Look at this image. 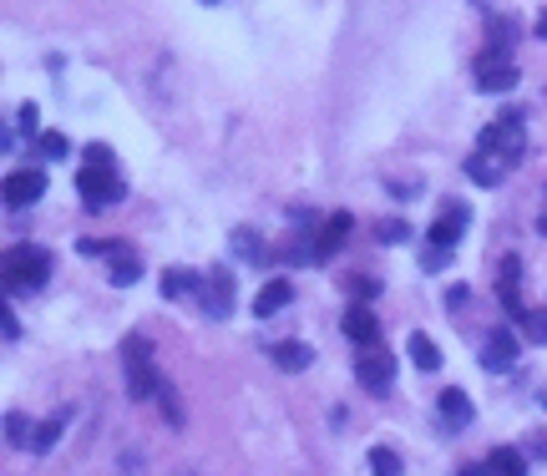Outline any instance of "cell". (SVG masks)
Here are the masks:
<instances>
[{
  "label": "cell",
  "mask_w": 547,
  "mask_h": 476,
  "mask_svg": "<svg viewBox=\"0 0 547 476\" xmlns=\"http://www.w3.org/2000/svg\"><path fill=\"white\" fill-rule=\"evenodd\" d=\"M487 471H492V476H527V456H522L517 446H497V451L487 456Z\"/></svg>",
  "instance_id": "obj_18"
},
{
  "label": "cell",
  "mask_w": 547,
  "mask_h": 476,
  "mask_svg": "<svg viewBox=\"0 0 547 476\" xmlns=\"http://www.w3.org/2000/svg\"><path fill=\"white\" fill-rule=\"evenodd\" d=\"M502 173H507V163H487V152L466 157V178H472L477 188H497V183H502Z\"/></svg>",
  "instance_id": "obj_19"
},
{
  "label": "cell",
  "mask_w": 547,
  "mask_h": 476,
  "mask_svg": "<svg viewBox=\"0 0 547 476\" xmlns=\"http://www.w3.org/2000/svg\"><path fill=\"white\" fill-rule=\"evenodd\" d=\"M203 284V274H193V269H163V299H183V294H193Z\"/></svg>",
  "instance_id": "obj_20"
},
{
  "label": "cell",
  "mask_w": 547,
  "mask_h": 476,
  "mask_svg": "<svg viewBox=\"0 0 547 476\" xmlns=\"http://www.w3.org/2000/svg\"><path fill=\"white\" fill-rule=\"evenodd\" d=\"M158 401H163V416H168L173 426H183V411H178V395H173V385H163V395H158Z\"/></svg>",
  "instance_id": "obj_32"
},
{
  "label": "cell",
  "mask_w": 547,
  "mask_h": 476,
  "mask_svg": "<svg viewBox=\"0 0 547 476\" xmlns=\"http://www.w3.org/2000/svg\"><path fill=\"white\" fill-rule=\"evenodd\" d=\"M355 380H360L365 390H390V380H396V360L370 345V350L355 360Z\"/></svg>",
  "instance_id": "obj_8"
},
{
  "label": "cell",
  "mask_w": 547,
  "mask_h": 476,
  "mask_svg": "<svg viewBox=\"0 0 547 476\" xmlns=\"http://www.w3.org/2000/svg\"><path fill=\"white\" fill-rule=\"evenodd\" d=\"M406 238H411L406 223H396V218H385V223H380V244H406Z\"/></svg>",
  "instance_id": "obj_29"
},
{
  "label": "cell",
  "mask_w": 547,
  "mask_h": 476,
  "mask_svg": "<svg viewBox=\"0 0 547 476\" xmlns=\"http://www.w3.org/2000/svg\"><path fill=\"white\" fill-rule=\"evenodd\" d=\"M466 218H472V208H466V203H451V208H446V213L431 223V233H426V249H446V254H456V238H461Z\"/></svg>",
  "instance_id": "obj_7"
},
{
  "label": "cell",
  "mask_w": 547,
  "mask_h": 476,
  "mask_svg": "<svg viewBox=\"0 0 547 476\" xmlns=\"http://www.w3.org/2000/svg\"><path fill=\"white\" fill-rule=\"evenodd\" d=\"M517 279H522V259H517V254H507V259H502V279H497V294H502V304H507L512 314H522V299H517Z\"/></svg>",
  "instance_id": "obj_17"
},
{
  "label": "cell",
  "mask_w": 547,
  "mask_h": 476,
  "mask_svg": "<svg viewBox=\"0 0 547 476\" xmlns=\"http://www.w3.org/2000/svg\"><path fill=\"white\" fill-rule=\"evenodd\" d=\"M36 117H41V112H36V102H26V107H21V117H16V122H21V132H36Z\"/></svg>",
  "instance_id": "obj_34"
},
{
  "label": "cell",
  "mask_w": 547,
  "mask_h": 476,
  "mask_svg": "<svg viewBox=\"0 0 547 476\" xmlns=\"http://www.w3.org/2000/svg\"><path fill=\"white\" fill-rule=\"evenodd\" d=\"M46 274H51V254H46V249L16 244V249L6 254V289H11V294H36V289L46 284Z\"/></svg>",
  "instance_id": "obj_3"
},
{
  "label": "cell",
  "mask_w": 547,
  "mask_h": 476,
  "mask_svg": "<svg viewBox=\"0 0 547 476\" xmlns=\"http://www.w3.org/2000/svg\"><path fill=\"white\" fill-rule=\"evenodd\" d=\"M36 152H41V157H66L71 142H66L61 132H36Z\"/></svg>",
  "instance_id": "obj_27"
},
{
  "label": "cell",
  "mask_w": 547,
  "mask_h": 476,
  "mask_svg": "<svg viewBox=\"0 0 547 476\" xmlns=\"http://www.w3.org/2000/svg\"><path fill=\"white\" fill-rule=\"evenodd\" d=\"M522 117H527V112L507 107L497 122L482 127V152H487V157H502L507 168L522 163V152H527V122H522Z\"/></svg>",
  "instance_id": "obj_2"
},
{
  "label": "cell",
  "mask_w": 547,
  "mask_h": 476,
  "mask_svg": "<svg viewBox=\"0 0 547 476\" xmlns=\"http://www.w3.org/2000/svg\"><path fill=\"white\" fill-rule=\"evenodd\" d=\"M31 436H36V426H31L21 411H11V416H6V441H11V446H31Z\"/></svg>",
  "instance_id": "obj_25"
},
{
  "label": "cell",
  "mask_w": 547,
  "mask_h": 476,
  "mask_svg": "<svg viewBox=\"0 0 547 476\" xmlns=\"http://www.w3.org/2000/svg\"><path fill=\"white\" fill-rule=\"evenodd\" d=\"M537 41H547V11L537 16Z\"/></svg>",
  "instance_id": "obj_36"
},
{
  "label": "cell",
  "mask_w": 547,
  "mask_h": 476,
  "mask_svg": "<svg viewBox=\"0 0 547 476\" xmlns=\"http://www.w3.org/2000/svg\"><path fill=\"white\" fill-rule=\"evenodd\" d=\"M456 476H492V471H487V461H482V466H461Z\"/></svg>",
  "instance_id": "obj_35"
},
{
  "label": "cell",
  "mask_w": 547,
  "mask_h": 476,
  "mask_svg": "<svg viewBox=\"0 0 547 476\" xmlns=\"http://www.w3.org/2000/svg\"><path fill=\"white\" fill-rule=\"evenodd\" d=\"M269 355H274V365H279V370H289V375H299V370L315 365V350H309L304 340H284V345H274Z\"/></svg>",
  "instance_id": "obj_14"
},
{
  "label": "cell",
  "mask_w": 547,
  "mask_h": 476,
  "mask_svg": "<svg viewBox=\"0 0 547 476\" xmlns=\"http://www.w3.org/2000/svg\"><path fill=\"white\" fill-rule=\"evenodd\" d=\"M233 254H239V259H264L259 233L254 228H233Z\"/></svg>",
  "instance_id": "obj_24"
},
{
  "label": "cell",
  "mask_w": 547,
  "mask_h": 476,
  "mask_svg": "<svg viewBox=\"0 0 547 476\" xmlns=\"http://www.w3.org/2000/svg\"><path fill=\"white\" fill-rule=\"evenodd\" d=\"M76 254H82V259H97V254H102V259H107L112 244H102V238H76Z\"/></svg>",
  "instance_id": "obj_30"
},
{
  "label": "cell",
  "mask_w": 547,
  "mask_h": 476,
  "mask_svg": "<svg viewBox=\"0 0 547 476\" xmlns=\"http://www.w3.org/2000/svg\"><path fill=\"white\" fill-rule=\"evenodd\" d=\"M517 365V335L512 330H492V340L482 345V370L487 375H507Z\"/></svg>",
  "instance_id": "obj_11"
},
{
  "label": "cell",
  "mask_w": 547,
  "mask_h": 476,
  "mask_svg": "<svg viewBox=\"0 0 547 476\" xmlns=\"http://www.w3.org/2000/svg\"><path fill=\"white\" fill-rule=\"evenodd\" d=\"M122 370H127V395H132V401H152V395H163V375H158V365H152V345L142 335H127Z\"/></svg>",
  "instance_id": "obj_1"
},
{
  "label": "cell",
  "mask_w": 547,
  "mask_h": 476,
  "mask_svg": "<svg viewBox=\"0 0 547 476\" xmlns=\"http://www.w3.org/2000/svg\"><path fill=\"white\" fill-rule=\"evenodd\" d=\"M350 228H355V218H350V213H335L330 223H320V233H315V264H320V259H335V254L345 249Z\"/></svg>",
  "instance_id": "obj_13"
},
{
  "label": "cell",
  "mask_w": 547,
  "mask_h": 476,
  "mask_svg": "<svg viewBox=\"0 0 547 476\" xmlns=\"http://www.w3.org/2000/svg\"><path fill=\"white\" fill-rule=\"evenodd\" d=\"M406 350H411V360H416L421 370H441V350H436V340H431V335L411 330V335H406Z\"/></svg>",
  "instance_id": "obj_21"
},
{
  "label": "cell",
  "mask_w": 547,
  "mask_h": 476,
  "mask_svg": "<svg viewBox=\"0 0 547 476\" xmlns=\"http://www.w3.org/2000/svg\"><path fill=\"white\" fill-rule=\"evenodd\" d=\"M0 193H6L11 208H31L36 198H46V173L41 168H21V173L6 178V188H0Z\"/></svg>",
  "instance_id": "obj_9"
},
{
  "label": "cell",
  "mask_w": 547,
  "mask_h": 476,
  "mask_svg": "<svg viewBox=\"0 0 547 476\" xmlns=\"http://www.w3.org/2000/svg\"><path fill=\"white\" fill-rule=\"evenodd\" d=\"M233 294H239V289H233V274L223 264L208 269L203 284H198V304H203L208 320H228V314H233Z\"/></svg>",
  "instance_id": "obj_5"
},
{
  "label": "cell",
  "mask_w": 547,
  "mask_h": 476,
  "mask_svg": "<svg viewBox=\"0 0 547 476\" xmlns=\"http://www.w3.org/2000/svg\"><path fill=\"white\" fill-rule=\"evenodd\" d=\"M87 168H112V147L107 142H92L87 147Z\"/></svg>",
  "instance_id": "obj_31"
},
{
  "label": "cell",
  "mask_w": 547,
  "mask_h": 476,
  "mask_svg": "<svg viewBox=\"0 0 547 476\" xmlns=\"http://www.w3.org/2000/svg\"><path fill=\"white\" fill-rule=\"evenodd\" d=\"M446 264H451V254H446V249H426V254H421V269H431V274H436V269H446Z\"/></svg>",
  "instance_id": "obj_33"
},
{
  "label": "cell",
  "mask_w": 547,
  "mask_h": 476,
  "mask_svg": "<svg viewBox=\"0 0 547 476\" xmlns=\"http://www.w3.org/2000/svg\"><path fill=\"white\" fill-rule=\"evenodd\" d=\"M512 87H517V66L507 56H492V51L477 56V92L492 97V92H512Z\"/></svg>",
  "instance_id": "obj_6"
},
{
  "label": "cell",
  "mask_w": 547,
  "mask_h": 476,
  "mask_svg": "<svg viewBox=\"0 0 547 476\" xmlns=\"http://www.w3.org/2000/svg\"><path fill=\"white\" fill-rule=\"evenodd\" d=\"M436 416H441L451 431H466V426L477 421V411H472V395H466V390H456V385H451V390H441V395H436Z\"/></svg>",
  "instance_id": "obj_12"
},
{
  "label": "cell",
  "mask_w": 547,
  "mask_h": 476,
  "mask_svg": "<svg viewBox=\"0 0 547 476\" xmlns=\"http://www.w3.org/2000/svg\"><path fill=\"white\" fill-rule=\"evenodd\" d=\"M289 299H294V284H289V279H269V284L259 289V299H254V314H259V320H269V314H279Z\"/></svg>",
  "instance_id": "obj_15"
},
{
  "label": "cell",
  "mask_w": 547,
  "mask_h": 476,
  "mask_svg": "<svg viewBox=\"0 0 547 476\" xmlns=\"http://www.w3.org/2000/svg\"><path fill=\"white\" fill-rule=\"evenodd\" d=\"M76 193H82L87 208H107L127 193V183L117 178V168H82L76 173Z\"/></svg>",
  "instance_id": "obj_4"
},
{
  "label": "cell",
  "mask_w": 547,
  "mask_h": 476,
  "mask_svg": "<svg viewBox=\"0 0 547 476\" xmlns=\"http://www.w3.org/2000/svg\"><path fill=\"white\" fill-rule=\"evenodd\" d=\"M107 264H112V284H117V289H132V284H137V274H142V259H137L132 249H122V244H112Z\"/></svg>",
  "instance_id": "obj_16"
},
{
  "label": "cell",
  "mask_w": 547,
  "mask_h": 476,
  "mask_svg": "<svg viewBox=\"0 0 547 476\" xmlns=\"http://www.w3.org/2000/svg\"><path fill=\"white\" fill-rule=\"evenodd\" d=\"M350 294H355V304H370V299L380 294V279H365V274H350Z\"/></svg>",
  "instance_id": "obj_28"
},
{
  "label": "cell",
  "mask_w": 547,
  "mask_h": 476,
  "mask_svg": "<svg viewBox=\"0 0 547 476\" xmlns=\"http://www.w3.org/2000/svg\"><path fill=\"white\" fill-rule=\"evenodd\" d=\"M517 320H522V335L532 345H547V309H522Z\"/></svg>",
  "instance_id": "obj_23"
},
{
  "label": "cell",
  "mask_w": 547,
  "mask_h": 476,
  "mask_svg": "<svg viewBox=\"0 0 547 476\" xmlns=\"http://www.w3.org/2000/svg\"><path fill=\"white\" fill-rule=\"evenodd\" d=\"M370 471H375V476H401V456L385 451V446H375V451H370Z\"/></svg>",
  "instance_id": "obj_26"
},
{
  "label": "cell",
  "mask_w": 547,
  "mask_h": 476,
  "mask_svg": "<svg viewBox=\"0 0 547 476\" xmlns=\"http://www.w3.org/2000/svg\"><path fill=\"white\" fill-rule=\"evenodd\" d=\"M340 330H345L360 350L380 345V320H375V309H370V304H350V309H345V320H340Z\"/></svg>",
  "instance_id": "obj_10"
},
{
  "label": "cell",
  "mask_w": 547,
  "mask_h": 476,
  "mask_svg": "<svg viewBox=\"0 0 547 476\" xmlns=\"http://www.w3.org/2000/svg\"><path fill=\"white\" fill-rule=\"evenodd\" d=\"M61 426H66V421H61V416H56V421H41V426H36V436H31V446H26V451H31V456H46V451H56V436H61Z\"/></svg>",
  "instance_id": "obj_22"
}]
</instances>
